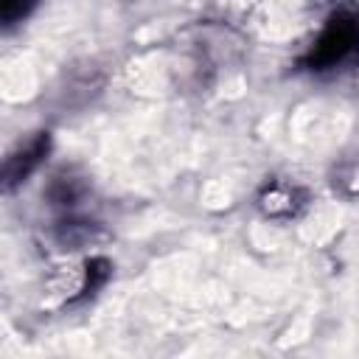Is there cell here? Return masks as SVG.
I'll list each match as a JSON object with an SVG mask.
<instances>
[{
  "mask_svg": "<svg viewBox=\"0 0 359 359\" xmlns=\"http://www.w3.org/2000/svg\"><path fill=\"white\" fill-rule=\"evenodd\" d=\"M356 59H359V14L342 8L328 17L311 50L303 56V67L311 73H331L353 65Z\"/></svg>",
  "mask_w": 359,
  "mask_h": 359,
  "instance_id": "6da1fadb",
  "label": "cell"
},
{
  "mask_svg": "<svg viewBox=\"0 0 359 359\" xmlns=\"http://www.w3.org/2000/svg\"><path fill=\"white\" fill-rule=\"evenodd\" d=\"M48 146H50V140H48V135L42 132V135H36L25 149H20L17 154H11V157L6 160V168H3L6 188H14L17 182H22V180L42 163V157L48 154Z\"/></svg>",
  "mask_w": 359,
  "mask_h": 359,
  "instance_id": "7a4b0ae2",
  "label": "cell"
},
{
  "mask_svg": "<svg viewBox=\"0 0 359 359\" xmlns=\"http://www.w3.org/2000/svg\"><path fill=\"white\" fill-rule=\"evenodd\" d=\"M258 205L266 216L286 219V216L297 213V208L303 205V194L294 185H286V182H266L261 196H258Z\"/></svg>",
  "mask_w": 359,
  "mask_h": 359,
  "instance_id": "3957f363",
  "label": "cell"
},
{
  "mask_svg": "<svg viewBox=\"0 0 359 359\" xmlns=\"http://www.w3.org/2000/svg\"><path fill=\"white\" fill-rule=\"evenodd\" d=\"M109 269H112V264L107 261V258H90L87 264H84V283L79 286V297H87V294H93L95 289H101L104 283H107V278H109ZM76 297V300H79Z\"/></svg>",
  "mask_w": 359,
  "mask_h": 359,
  "instance_id": "277c9868",
  "label": "cell"
}]
</instances>
